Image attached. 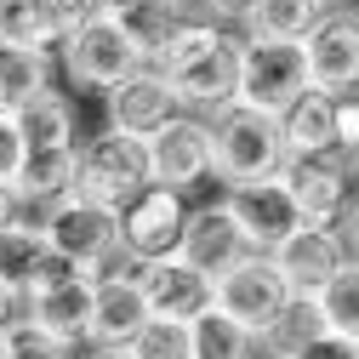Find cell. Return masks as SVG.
Listing matches in <instances>:
<instances>
[{"label":"cell","instance_id":"1","mask_svg":"<svg viewBox=\"0 0 359 359\" xmlns=\"http://www.w3.org/2000/svg\"><path fill=\"white\" fill-rule=\"evenodd\" d=\"M240 52H245V40L229 23L194 12L183 29H177V40L165 46V57L154 69H165L171 92L183 97L189 114H205L211 120V114H222L229 103H240Z\"/></svg>","mask_w":359,"mask_h":359},{"label":"cell","instance_id":"2","mask_svg":"<svg viewBox=\"0 0 359 359\" xmlns=\"http://www.w3.org/2000/svg\"><path fill=\"white\" fill-rule=\"evenodd\" d=\"M211 149H217V183L222 189L268 183V177H280L285 160H291L280 114H262L251 103H229L222 114H211Z\"/></svg>","mask_w":359,"mask_h":359},{"label":"cell","instance_id":"3","mask_svg":"<svg viewBox=\"0 0 359 359\" xmlns=\"http://www.w3.org/2000/svg\"><path fill=\"white\" fill-rule=\"evenodd\" d=\"M69 80L80 86V92H114V86H126L131 74H143L149 69V52L137 46V40L126 34V23L114 12L92 18V23H80L74 34H63V46H57Z\"/></svg>","mask_w":359,"mask_h":359},{"label":"cell","instance_id":"4","mask_svg":"<svg viewBox=\"0 0 359 359\" xmlns=\"http://www.w3.org/2000/svg\"><path fill=\"white\" fill-rule=\"evenodd\" d=\"M302 92H313V69H308V46H302V40L245 34V52H240V103H251L262 114H285Z\"/></svg>","mask_w":359,"mask_h":359},{"label":"cell","instance_id":"5","mask_svg":"<svg viewBox=\"0 0 359 359\" xmlns=\"http://www.w3.org/2000/svg\"><path fill=\"white\" fill-rule=\"evenodd\" d=\"M46 240L63 257H74L86 274H109L114 262H131L126 245H120V205L92 200V194H69L63 205H52Z\"/></svg>","mask_w":359,"mask_h":359},{"label":"cell","instance_id":"6","mask_svg":"<svg viewBox=\"0 0 359 359\" xmlns=\"http://www.w3.org/2000/svg\"><path fill=\"white\" fill-rule=\"evenodd\" d=\"M189 200L165 189V183H149L143 194H131L120 205V245L131 257V268H149V262H165L183 251V229H189Z\"/></svg>","mask_w":359,"mask_h":359},{"label":"cell","instance_id":"7","mask_svg":"<svg viewBox=\"0 0 359 359\" xmlns=\"http://www.w3.org/2000/svg\"><path fill=\"white\" fill-rule=\"evenodd\" d=\"M154 183L149 171V143L143 137H126V131H97V137L80 143V194L126 205L131 194H143Z\"/></svg>","mask_w":359,"mask_h":359},{"label":"cell","instance_id":"8","mask_svg":"<svg viewBox=\"0 0 359 359\" xmlns=\"http://www.w3.org/2000/svg\"><path fill=\"white\" fill-rule=\"evenodd\" d=\"M291 297H297V291L285 285L280 262H274V257H262V251L240 257L229 274H217V308H222V313H234L245 331H257V342H262V331L285 313Z\"/></svg>","mask_w":359,"mask_h":359},{"label":"cell","instance_id":"9","mask_svg":"<svg viewBox=\"0 0 359 359\" xmlns=\"http://www.w3.org/2000/svg\"><path fill=\"white\" fill-rule=\"evenodd\" d=\"M149 171L154 183L194 194L217 177V149H211V120L205 114H177L160 137H149Z\"/></svg>","mask_w":359,"mask_h":359},{"label":"cell","instance_id":"10","mask_svg":"<svg viewBox=\"0 0 359 359\" xmlns=\"http://www.w3.org/2000/svg\"><path fill=\"white\" fill-rule=\"evenodd\" d=\"M280 183L291 189L302 222H313V229H342L348 211H353V171L342 165V154L331 160H285Z\"/></svg>","mask_w":359,"mask_h":359},{"label":"cell","instance_id":"11","mask_svg":"<svg viewBox=\"0 0 359 359\" xmlns=\"http://www.w3.org/2000/svg\"><path fill=\"white\" fill-rule=\"evenodd\" d=\"M222 200H229L234 222H240V234L251 240V251H280L297 229H302V211L291 200V189L280 183V177H268V183H234V189H222Z\"/></svg>","mask_w":359,"mask_h":359},{"label":"cell","instance_id":"12","mask_svg":"<svg viewBox=\"0 0 359 359\" xmlns=\"http://www.w3.org/2000/svg\"><path fill=\"white\" fill-rule=\"evenodd\" d=\"M154 320L149 308V291H143V274L137 268H109V274H97V313H92V348L103 353H126L131 337H137L143 325Z\"/></svg>","mask_w":359,"mask_h":359},{"label":"cell","instance_id":"13","mask_svg":"<svg viewBox=\"0 0 359 359\" xmlns=\"http://www.w3.org/2000/svg\"><path fill=\"white\" fill-rule=\"evenodd\" d=\"M268 257L280 262V274H285V285L297 297H320L342 268L353 262V245H348L342 229H313V222H302V229L280 251H268Z\"/></svg>","mask_w":359,"mask_h":359},{"label":"cell","instance_id":"14","mask_svg":"<svg viewBox=\"0 0 359 359\" xmlns=\"http://www.w3.org/2000/svg\"><path fill=\"white\" fill-rule=\"evenodd\" d=\"M109 103V126L114 131H126V137H160V131L177 120V114H189L183 109V97L171 92V80H165V69H143V74H131L126 86H114V92L103 97Z\"/></svg>","mask_w":359,"mask_h":359},{"label":"cell","instance_id":"15","mask_svg":"<svg viewBox=\"0 0 359 359\" xmlns=\"http://www.w3.org/2000/svg\"><path fill=\"white\" fill-rule=\"evenodd\" d=\"M302 46H308V69L320 92H359V6L325 12Z\"/></svg>","mask_w":359,"mask_h":359},{"label":"cell","instance_id":"16","mask_svg":"<svg viewBox=\"0 0 359 359\" xmlns=\"http://www.w3.org/2000/svg\"><path fill=\"white\" fill-rule=\"evenodd\" d=\"M137 274H143L154 320H200L205 308H217V280L205 274V268H194L189 257L149 262V268H137Z\"/></svg>","mask_w":359,"mask_h":359},{"label":"cell","instance_id":"17","mask_svg":"<svg viewBox=\"0 0 359 359\" xmlns=\"http://www.w3.org/2000/svg\"><path fill=\"white\" fill-rule=\"evenodd\" d=\"M177 257H189L194 268H205V274H229V268L240 257H251V240L240 234V222L229 211V200H211V205H194L189 211V229H183V251Z\"/></svg>","mask_w":359,"mask_h":359},{"label":"cell","instance_id":"18","mask_svg":"<svg viewBox=\"0 0 359 359\" xmlns=\"http://www.w3.org/2000/svg\"><path fill=\"white\" fill-rule=\"evenodd\" d=\"M23 313L40 325V331H52L57 342L69 348H92V313H97V280L92 274H80L69 285H52V291H34L23 297Z\"/></svg>","mask_w":359,"mask_h":359},{"label":"cell","instance_id":"19","mask_svg":"<svg viewBox=\"0 0 359 359\" xmlns=\"http://www.w3.org/2000/svg\"><path fill=\"white\" fill-rule=\"evenodd\" d=\"M280 131H285V149L291 160H331L342 154V137H337V92H302L285 114H280Z\"/></svg>","mask_w":359,"mask_h":359},{"label":"cell","instance_id":"20","mask_svg":"<svg viewBox=\"0 0 359 359\" xmlns=\"http://www.w3.org/2000/svg\"><path fill=\"white\" fill-rule=\"evenodd\" d=\"M23 205H63L69 194H80V149H29V165L18 177Z\"/></svg>","mask_w":359,"mask_h":359},{"label":"cell","instance_id":"21","mask_svg":"<svg viewBox=\"0 0 359 359\" xmlns=\"http://www.w3.org/2000/svg\"><path fill=\"white\" fill-rule=\"evenodd\" d=\"M46 92H52V52L6 46V40H0V109L18 114V109H29Z\"/></svg>","mask_w":359,"mask_h":359},{"label":"cell","instance_id":"22","mask_svg":"<svg viewBox=\"0 0 359 359\" xmlns=\"http://www.w3.org/2000/svg\"><path fill=\"white\" fill-rule=\"evenodd\" d=\"M189 18H194V6H183V0H137V6H126V12H120L126 34L149 52V63L165 57V46L177 40V29H183Z\"/></svg>","mask_w":359,"mask_h":359},{"label":"cell","instance_id":"23","mask_svg":"<svg viewBox=\"0 0 359 359\" xmlns=\"http://www.w3.org/2000/svg\"><path fill=\"white\" fill-rule=\"evenodd\" d=\"M189 325H194V359H262L257 331H245L234 313H222V308H205Z\"/></svg>","mask_w":359,"mask_h":359},{"label":"cell","instance_id":"24","mask_svg":"<svg viewBox=\"0 0 359 359\" xmlns=\"http://www.w3.org/2000/svg\"><path fill=\"white\" fill-rule=\"evenodd\" d=\"M0 40L6 46H34V52H52L63 46V29L46 12V0H0Z\"/></svg>","mask_w":359,"mask_h":359},{"label":"cell","instance_id":"25","mask_svg":"<svg viewBox=\"0 0 359 359\" xmlns=\"http://www.w3.org/2000/svg\"><path fill=\"white\" fill-rule=\"evenodd\" d=\"M320 331H331L325 313H320V302H313V297H291L285 313L262 331V359H291V353H302Z\"/></svg>","mask_w":359,"mask_h":359},{"label":"cell","instance_id":"26","mask_svg":"<svg viewBox=\"0 0 359 359\" xmlns=\"http://www.w3.org/2000/svg\"><path fill=\"white\" fill-rule=\"evenodd\" d=\"M18 126H23L29 149H80V137H74V103L63 92H46V97H34L29 109H18Z\"/></svg>","mask_w":359,"mask_h":359},{"label":"cell","instance_id":"27","mask_svg":"<svg viewBox=\"0 0 359 359\" xmlns=\"http://www.w3.org/2000/svg\"><path fill=\"white\" fill-rule=\"evenodd\" d=\"M320 18H325L320 0H262L245 29L262 34V40H308L320 29Z\"/></svg>","mask_w":359,"mask_h":359},{"label":"cell","instance_id":"28","mask_svg":"<svg viewBox=\"0 0 359 359\" xmlns=\"http://www.w3.org/2000/svg\"><path fill=\"white\" fill-rule=\"evenodd\" d=\"M46 245H52L46 229H34V222H12V229H0V280L18 285V291H29Z\"/></svg>","mask_w":359,"mask_h":359},{"label":"cell","instance_id":"29","mask_svg":"<svg viewBox=\"0 0 359 359\" xmlns=\"http://www.w3.org/2000/svg\"><path fill=\"white\" fill-rule=\"evenodd\" d=\"M126 359H194V325L189 320H149L131 337Z\"/></svg>","mask_w":359,"mask_h":359},{"label":"cell","instance_id":"30","mask_svg":"<svg viewBox=\"0 0 359 359\" xmlns=\"http://www.w3.org/2000/svg\"><path fill=\"white\" fill-rule=\"evenodd\" d=\"M313 302H320V313H325V325L331 331H342V337H353L359 342V257L342 268V274L320 291V297H313Z\"/></svg>","mask_w":359,"mask_h":359},{"label":"cell","instance_id":"31","mask_svg":"<svg viewBox=\"0 0 359 359\" xmlns=\"http://www.w3.org/2000/svg\"><path fill=\"white\" fill-rule=\"evenodd\" d=\"M0 359H74V348L57 342L52 331H40L29 313H18L12 325H0Z\"/></svg>","mask_w":359,"mask_h":359},{"label":"cell","instance_id":"32","mask_svg":"<svg viewBox=\"0 0 359 359\" xmlns=\"http://www.w3.org/2000/svg\"><path fill=\"white\" fill-rule=\"evenodd\" d=\"M23 165H29V137H23L18 114H0V183H18Z\"/></svg>","mask_w":359,"mask_h":359},{"label":"cell","instance_id":"33","mask_svg":"<svg viewBox=\"0 0 359 359\" xmlns=\"http://www.w3.org/2000/svg\"><path fill=\"white\" fill-rule=\"evenodd\" d=\"M46 12L57 18V29H63V34H74L80 23L103 18V0H46Z\"/></svg>","mask_w":359,"mask_h":359},{"label":"cell","instance_id":"34","mask_svg":"<svg viewBox=\"0 0 359 359\" xmlns=\"http://www.w3.org/2000/svg\"><path fill=\"white\" fill-rule=\"evenodd\" d=\"M291 359H359V342L353 337H342V331H320L302 353H291Z\"/></svg>","mask_w":359,"mask_h":359},{"label":"cell","instance_id":"35","mask_svg":"<svg viewBox=\"0 0 359 359\" xmlns=\"http://www.w3.org/2000/svg\"><path fill=\"white\" fill-rule=\"evenodd\" d=\"M337 137L342 149L359 143V92H337Z\"/></svg>","mask_w":359,"mask_h":359},{"label":"cell","instance_id":"36","mask_svg":"<svg viewBox=\"0 0 359 359\" xmlns=\"http://www.w3.org/2000/svg\"><path fill=\"white\" fill-rule=\"evenodd\" d=\"M257 6H262V0H200V12L217 18V23H251Z\"/></svg>","mask_w":359,"mask_h":359},{"label":"cell","instance_id":"37","mask_svg":"<svg viewBox=\"0 0 359 359\" xmlns=\"http://www.w3.org/2000/svg\"><path fill=\"white\" fill-rule=\"evenodd\" d=\"M18 217H23V189L18 183H0V229H12Z\"/></svg>","mask_w":359,"mask_h":359},{"label":"cell","instance_id":"38","mask_svg":"<svg viewBox=\"0 0 359 359\" xmlns=\"http://www.w3.org/2000/svg\"><path fill=\"white\" fill-rule=\"evenodd\" d=\"M342 234H348V245H353V257H359V200H353V211H348V222H342Z\"/></svg>","mask_w":359,"mask_h":359},{"label":"cell","instance_id":"39","mask_svg":"<svg viewBox=\"0 0 359 359\" xmlns=\"http://www.w3.org/2000/svg\"><path fill=\"white\" fill-rule=\"evenodd\" d=\"M342 165L353 171V183H359V143H353V149H342Z\"/></svg>","mask_w":359,"mask_h":359},{"label":"cell","instance_id":"40","mask_svg":"<svg viewBox=\"0 0 359 359\" xmlns=\"http://www.w3.org/2000/svg\"><path fill=\"white\" fill-rule=\"evenodd\" d=\"M126 6H137V0H103V12H114V18H120Z\"/></svg>","mask_w":359,"mask_h":359},{"label":"cell","instance_id":"41","mask_svg":"<svg viewBox=\"0 0 359 359\" xmlns=\"http://www.w3.org/2000/svg\"><path fill=\"white\" fill-rule=\"evenodd\" d=\"M325 12H348V6H359V0H320Z\"/></svg>","mask_w":359,"mask_h":359},{"label":"cell","instance_id":"42","mask_svg":"<svg viewBox=\"0 0 359 359\" xmlns=\"http://www.w3.org/2000/svg\"><path fill=\"white\" fill-rule=\"evenodd\" d=\"M92 359H126V353H103V348H97V353H92Z\"/></svg>","mask_w":359,"mask_h":359},{"label":"cell","instance_id":"43","mask_svg":"<svg viewBox=\"0 0 359 359\" xmlns=\"http://www.w3.org/2000/svg\"><path fill=\"white\" fill-rule=\"evenodd\" d=\"M183 6H194V12H200V0H183Z\"/></svg>","mask_w":359,"mask_h":359},{"label":"cell","instance_id":"44","mask_svg":"<svg viewBox=\"0 0 359 359\" xmlns=\"http://www.w3.org/2000/svg\"><path fill=\"white\" fill-rule=\"evenodd\" d=\"M0 114H6V109H0Z\"/></svg>","mask_w":359,"mask_h":359}]
</instances>
